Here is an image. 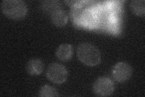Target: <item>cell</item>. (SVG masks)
Here are the masks:
<instances>
[{"label": "cell", "instance_id": "obj_1", "mask_svg": "<svg viewBox=\"0 0 145 97\" xmlns=\"http://www.w3.org/2000/svg\"><path fill=\"white\" fill-rule=\"evenodd\" d=\"M77 56L82 63L89 66L97 65L101 60V55L99 49L94 45L87 43L79 45Z\"/></svg>", "mask_w": 145, "mask_h": 97}, {"label": "cell", "instance_id": "obj_2", "mask_svg": "<svg viewBox=\"0 0 145 97\" xmlns=\"http://www.w3.org/2000/svg\"><path fill=\"white\" fill-rule=\"evenodd\" d=\"M105 11L101 4L84 9L80 18L81 26L93 29L96 28L102 20V16Z\"/></svg>", "mask_w": 145, "mask_h": 97}, {"label": "cell", "instance_id": "obj_3", "mask_svg": "<svg viewBox=\"0 0 145 97\" xmlns=\"http://www.w3.org/2000/svg\"><path fill=\"white\" fill-rule=\"evenodd\" d=\"M1 10L7 17L13 20H21L27 13L25 3L21 0H4L1 3Z\"/></svg>", "mask_w": 145, "mask_h": 97}, {"label": "cell", "instance_id": "obj_4", "mask_svg": "<svg viewBox=\"0 0 145 97\" xmlns=\"http://www.w3.org/2000/svg\"><path fill=\"white\" fill-rule=\"evenodd\" d=\"M48 79L55 84H62L67 79L68 72L65 66L54 63L48 67L46 72Z\"/></svg>", "mask_w": 145, "mask_h": 97}, {"label": "cell", "instance_id": "obj_5", "mask_svg": "<svg viewBox=\"0 0 145 97\" xmlns=\"http://www.w3.org/2000/svg\"><path fill=\"white\" fill-rule=\"evenodd\" d=\"M114 90V82L110 78L106 77H102L97 78L93 84L94 93L99 96H109L113 93Z\"/></svg>", "mask_w": 145, "mask_h": 97}, {"label": "cell", "instance_id": "obj_6", "mask_svg": "<svg viewBox=\"0 0 145 97\" xmlns=\"http://www.w3.org/2000/svg\"><path fill=\"white\" fill-rule=\"evenodd\" d=\"M132 67L128 63L121 61L117 63L113 67L112 74L114 80L119 82L128 81L132 76Z\"/></svg>", "mask_w": 145, "mask_h": 97}, {"label": "cell", "instance_id": "obj_7", "mask_svg": "<svg viewBox=\"0 0 145 97\" xmlns=\"http://www.w3.org/2000/svg\"><path fill=\"white\" fill-rule=\"evenodd\" d=\"M65 3L71 6L70 11V17L74 24L77 26H81L80 18L82 14L84 3H86L84 1H65Z\"/></svg>", "mask_w": 145, "mask_h": 97}, {"label": "cell", "instance_id": "obj_8", "mask_svg": "<svg viewBox=\"0 0 145 97\" xmlns=\"http://www.w3.org/2000/svg\"><path fill=\"white\" fill-rule=\"evenodd\" d=\"M44 64L39 59H32L27 63L26 66L27 72L31 75H40L43 71Z\"/></svg>", "mask_w": 145, "mask_h": 97}, {"label": "cell", "instance_id": "obj_9", "mask_svg": "<svg viewBox=\"0 0 145 97\" xmlns=\"http://www.w3.org/2000/svg\"><path fill=\"white\" fill-rule=\"evenodd\" d=\"M56 55L61 61H69L72 55V48L71 45L69 44H61L57 48Z\"/></svg>", "mask_w": 145, "mask_h": 97}, {"label": "cell", "instance_id": "obj_10", "mask_svg": "<svg viewBox=\"0 0 145 97\" xmlns=\"http://www.w3.org/2000/svg\"><path fill=\"white\" fill-rule=\"evenodd\" d=\"M53 24L57 27L64 26L68 21V16L65 12L61 10L53 13L51 16Z\"/></svg>", "mask_w": 145, "mask_h": 97}, {"label": "cell", "instance_id": "obj_11", "mask_svg": "<svg viewBox=\"0 0 145 97\" xmlns=\"http://www.w3.org/2000/svg\"><path fill=\"white\" fill-rule=\"evenodd\" d=\"M144 4L145 1L144 0H140V1L134 0L131 2L130 7L134 14L140 16H144L145 13Z\"/></svg>", "mask_w": 145, "mask_h": 97}, {"label": "cell", "instance_id": "obj_12", "mask_svg": "<svg viewBox=\"0 0 145 97\" xmlns=\"http://www.w3.org/2000/svg\"><path fill=\"white\" fill-rule=\"evenodd\" d=\"M39 95L42 97L58 96L59 94L57 90L53 87L49 85H44L39 90Z\"/></svg>", "mask_w": 145, "mask_h": 97}, {"label": "cell", "instance_id": "obj_13", "mask_svg": "<svg viewBox=\"0 0 145 97\" xmlns=\"http://www.w3.org/2000/svg\"><path fill=\"white\" fill-rule=\"evenodd\" d=\"M43 8L45 11L54 13L59 10H61V4L56 1H47L43 2Z\"/></svg>", "mask_w": 145, "mask_h": 97}]
</instances>
